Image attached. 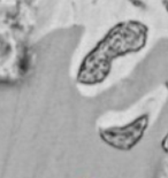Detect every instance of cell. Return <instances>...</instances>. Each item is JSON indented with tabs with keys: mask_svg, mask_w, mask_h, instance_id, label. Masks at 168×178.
Returning a JSON list of instances; mask_svg holds the SVG:
<instances>
[{
	"mask_svg": "<svg viewBox=\"0 0 168 178\" xmlns=\"http://www.w3.org/2000/svg\"><path fill=\"white\" fill-rule=\"evenodd\" d=\"M160 146H161V150H164L166 154H168V132L165 134V137L162 138V140L160 142Z\"/></svg>",
	"mask_w": 168,
	"mask_h": 178,
	"instance_id": "3",
	"label": "cell"
},
{
	"mask_svg": "<svg viewBox=\"0 0 168 178\" xmlns=\"http://www.w3.org/2000/svg\"><path fill=\"white\" fill-rule=\"evenodd\" d=\"M149 123L150 116L144 114L124 125L101 128L99 130V137L101 142L114 150L129 152L143 139Z\"/></svg>",
	"mask_w": 168,
	"mask_h": 178,
	"instance_id": "2",
	"label": "cell"
},
{
	"mask_svg": "<svg viewBox=\"0 0 168 178\" xmlns=\"http://www.w3.org/2000/svg\"><path fill=\"white\" fill-rule=\"evenodd\" d=\"M146 35L142 29L121 28L108 33L82 61L76 79L83 85L103 83L114 59L143 49Z\"/></svg>",
	"mask_w": 168,
	"mask_h": 178,
	"instance_id": "1",
	"label": "cell"
}]
</instances>
